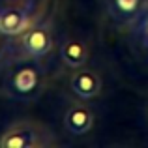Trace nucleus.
I'll list each match as a JSON object with an SVG mask.
<instances>
[{"mask_svg":"<svg viewBox=\"0 0 148 148\" xmlns=\"http://www.w3.org/2000/svg\"><path fill=\"white\" fill-rule=\"evenodd\" d=\"M49 83V71L45 60L21 58L15 60L4 71L2 92L19 103H32L45 92Z\"/></svg>","mask_w":148,"mask_h":148,"instance_id":"obj_1","label":"nucleus"},{"mask_svg":"<svg viewBox=\"0 0 148 148\" xmlns=\"http://www.w3.org/2000/svg\"><path fill=\"white\" fill-rule=\"evenodd\" d=\"M148 0H105L107 15L114 25L130 26L143 17Z\"/></svg>","mask_w":148,"mask_h":148,"instance_id":"obj_4","label":"nucleus"},{"mask_svg":"<svg viewBox=\"0 0 148 148\" xmlns=\"http://www.w3.org/2000/svg\"><path fill=\"white\" fill-rule=\"evenodd\" d=\"M88 58H90V47L86 41L79 40V38H66L60 43V60L69 69L86 66Z\"/></svg>","mask_w":148,"mask_h":148,"instance_id":"obj_7","label":"nucleus"},{"mask_svg":"<svg viewBox=\"0 0 148 148\" xmlns=\"http://www.w3.org/2000/svg\"><path fill=\"white\" fill-rule=\"evenodd\" d=\"M13 62H15L13 40H10V36L0 32V73H4Z\"/></svg>","mask_w":148,"mask_h":148,"instance_id":"obj_8","label":"nucleus"},{"mask_svg":"<svg viewBox=\"0 0 148 148\" xmlns=\"http://www.w3.org/2000/svg\"><path fill=\"white\" fill-rule=\"evenodd\" d=\"M96 124V114L92 107H88L83 101L69 105V109L64 114V126L73 137H83L94 127Z\"/></svg>","mask_w":148,"mask_h":148,"instance_id":"obj_6","label":"nucleus"},{"mask_svg":"<svg viewBox=\"0 0 148 148\" xmlns=\"http://www.w3.org/2000/svg\"><path fill=\"white\" fill-rule=\"evenodd\" d=\"M56 145L54 133L36 120H19L0 135V148H49Z\"/></svg>","mask_w":148,"mask_h":148,"instance_id":"obj_2","label":"nucleus"},{"mask_svg":"<svg viewBox=\"0 0 148 148\" xmlns=\"http://www.w3.org/2000/svg\"><path fill=\"white\" fill-rule=\"evenodd\" d=\"M101 86H103V83H101L99 73L92 68H86V66L73 69L71 77H69V88H71V92L83 101L94 99L96 96H99Z\"/></svg>","mask_w":148,"mask_h":148,"instance_id":"obj_5","label":"nucleus"},{"mask_svg":"<svg viewBox=\"0 0 148 148\" xmlns=\"http://www.w3.org/2000/svg\"><path fill=\"white\" fill-rule=\"evenodd\" d=\"M53 47H54V28L53 23L47 19L32 23L28 28H25L13 40L15 60H21V58L45 60L53 53Z\"/></svg>","mask_w":148,"mask_h":148,"instance_id":"obj_3","label":"nucleus"}]
</instances>
